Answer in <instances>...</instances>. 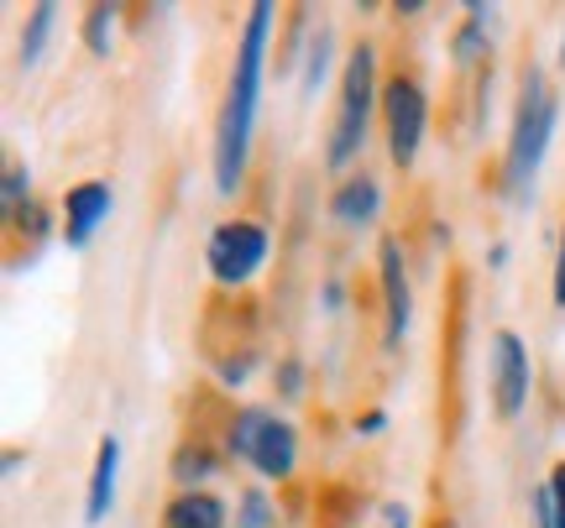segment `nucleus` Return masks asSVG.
<instances>
[{"instance_id": "1", "label": "nucleus", "mask_w": 565, "mask_h": 528, "mask_svg": "<svg viewBox=\"0 0 565 528\" xmlns=\"http://www.w3.org/2000/svg\"><path fill=\"white\" fill-rule=\"evenodd\" d=\"M267 32H273V6L257 0L246 11V32L225 79L221 121H215V188L236 194L246 179V158H252V126H257V100H263V58H267Z\"/></svg>"}, {"instance_id": "2", "label": "nucleus", "mask_w": 565, "mask_h": 528, "mask_svg": "<svg viewBox=\"0 0 565 528\" xmlns=\"http://www.w3.org/2000/svg\"><path fill=\"white\" fill-rule=\"evenodd\" d=\"M555 89L545 84L540 68H529L524 84H519V110H513V137H508V158H503V188L513 200H529L534 194V179H540V163L550 152V137H555Z\"/></svg>"}, {"instance_id": "3", "label": "nucleus", "mask_w": 565, "mask_h": 528, "mask_svg": "<svg viewBox=\"0 0 565 528\" xmlns=\"http://www.w3.org/2000/svg\"><path fill=\"white\" fill-rule=\"evenodd\" d=\"M372 105H377V58H372V47L362 42V47L345 58L341 110H335L330 152H324V163L335 168V173L356 163V152H362V142H366V126H372Z\"/></svg>"}, {"instance_id": "4", "label": "nucleus", "mask_w": 565, "mask_h": 528, "mask_svg": "<svg viewBox=\"0 0 565 528\" xmlns=\"http://www.w3.org/2000/svg\"><path fill=\"white\" fill-rule=\"evenodd\" d=\"M225 450L236 461H252L267 482H282L299 461V434H294V424H282L273 408H242L225 429Z\"/></svg>"}, {"instance_id": "5", "label": "nucleus", "mask_w": 565, "mask_h": 528, "mask_svg": "<svg viewBox=\"0 0 565 528\" xmlns=\"http://www.w3.org/2000/svg\"><path fill=\"white\" fill-rule=\"evenodd\" d=\"M210 272L225 288H242L246 278H257V267L267 262V230L257 220H221L210 230V251H204Z\"/></svg>"}, {"instance_id": "6", "label": "nucleus", "mask_w": 565, "mask_h": 528, "mask_svg": "<svg viewBox=\"0 0 565 528\" xmlns=\"http://www.w3.org/2000/svg\"><path fill=\"white\" fill-rule=\"evenodd\" d=\"M383 116H387V152H393V163L414 168V158H419V147H424V126H429V100H424V89L408 74L387 79Z\"/></svg>"}, {"instance_id": "7", "label": "nucleus", "mask_w": 565, "mask_h": 528, "mask_svg": "<svg viewBox=\"0 0 565 528\" xmlns=\"http://www.w3.org/2000/svg\"><path fill=\"white\" fill-rule=\"evenodd\" d=\"M492 398H498L503 419H519L529 403V346L513 330L492 335Z\"/></svg>"}, {"instance_id": "8", "label": "nucleus", "mask_w": 565, "mask_h": 528, "mask_svg": "<svg viewBox=\"0 0 565 528\" xmlns=\"http://www.w3.org/2000/svg\"><path fill=\"white\" fill-rule=\"evenodd\" d=\"M377 272H383V304H387V346H398L408 335V320H414V293H408L404 278V246L393 236L377 251Z\"/></svg>"}, {"instance_id": "9", "label": "nucleus", "mask_w": 565, "mask_h": 528, "mask_svg": "<svg viewBox=\"0 0 565 528\" xmlns=\"http://www.w3.org/2000/svg\"><path fill=\"white\" fill-rule=\"evenodd\" d=\"M105 215H110V183L89 179L79 188H68V200H63V241L89 246V236L100 230Z\"/></svg>"}, {"instance_id": "10", "label": "nucleus", "mask_w": 565, "mask_h": 528, "mask_svg": "<svg viewBox=\"0 0 565 528\" xmlns=\"http://www.w3.org/2000/svg\"><path fill=\"white\" fill-rule=\"evenodd\" d=\"M116 476H121V440L105 434L100 450H95V471H89V497H84V518L100 524L110 503H116Z\"/></svg>"}, {"instance_id": "11", "label": "nucleus", "mask_w": 565, "mask_h": 528, "mask_svg": "<svg viewBox=\"0 0 565 528\" xmlns=\"http://www.w3.org/2000/svg\"><path fill=\"white\" fill-rule=\"evenodd\" d=\"M162 528H225V503L215 492H179L162 513Z\"/></svg>"}, {"instance_id": "12", "label": "nucleus", "mask_w": 565, "mask_h": 528, "mask_svg": "<svg viewBox=\"0 0 565 528\" xmlns=\"http://www.w3.org/2000/svg\"><path fill=\"white\" fill-rule=\"evenodd\" d=\"M377 209H383V188L372 179H345L335 194H330V215L341 225H366L377 220Z\"/></svg>"}, {"instance_id": "13", "label": "nucleus", "mask_w": 565, "mask_h": 528, "mask_svg": "<svg viewBox=\"0 0 565 528\" xmlns=\"http://www.w3.org/2000/svg\"><path fill=\"white\" fill-rule=\"evenodd\" d=\"M221 471V461L204 450V440H194V445H183L179 455H173V482H183V487L194 492V482H210Z\"/></svg>"}, {"instance_id": "14", "label": "nucleus", "mask_w": 565, "mask_h": 528, "mask_svg": "<svg viewBox=\"0 0 565 528\" xmlns=\"http://www.w3.org/2000/svg\"><path fill=\"white\" fill-rule=\"evenodd\" d=\"M53 17H58V6H32V17H26V32H21V68H32L42 58V47L53 37Z\"/></svg>"}, {"instance_id": "15", "label": "nucleus", "mask_w": 565, "mask_h": 528, "mask_svg": "<svg viewBox=\"0 0 565 528\" xmlns=\"http://www.w3.org/2000/svg\"><path fill=\"white\" fill-rule=\"evenodd\" d=\"M0 200H6V215H21V209L32 204V183H26V168L21 163L6 168V188H0Z\"/></svg>"}, {"instance_id": "16", "label": "nucleus", "mask_w": 565, "mask_h": 528, "mask_svg": "<svg viewBox=\"0 0 565 528\" xmlns=\"http://www.w3.org/2000/svg\"><path fill=\"white\" fill-rule=\"evenodd\" d=\"M110 21H116V11L110 6H95L89 11V21H84V42H89V53H110Z\"/></svg>"}, {"instance_id": "17", "label": "nucleus", "mask_w": 565, "mask_h": 528, "mask_svg": "<svg viewBox=\"0 0 565 528\" xmlns=\"http://www.w3.org/2000/svg\"><path fill=\"white\" fill-rule=\"evenodd\" d=\"M236 524H242V528H267V524H273V508H267V497L257 487L242 492V513H236Z\"/></svg>"}, {"instance_id": "18", "label": "nucleus", "mask_w": 565, "mask_h": 528, "mask_svg": "<svg viewBox=\"0 0 565 528\" xmlns=\"http://www.w3.org/2000/svg\"><path fill=\"white\" fill-rule=\"evenodd\" d=\"M545 492H550V508H555V528H565V461L550 471Z\"/></svg>"}, {"instance_id": "19", "label": "nucleus", "mask_w": 565, "mask_h": 528, "mask_svg": "<svg viewBox=\"0 0 565 528\" xmlns=\"http://www.w3.org/2000/svg\"><path fill=\"white\" fill-rule=\"evenodd\" d=\"M324 63H330V32H320V37H315V53H309V89L324 79Z\"/></svg>"}, {"instance_id": "20", "label": "nucleus", "mask_w": 565, "mask_h": 528, "mask_svg": "<svg viewBox=\"0 0 565 528\" xmlns=\"http://www.w3.org/2000/svg\"><path fill=\"white\" fill-rule=\"evenodd\" d=\"M534 528H555V508H550V492H534Z\"/></svg>"}, {"instance_id": "21", "label": "nucleus", "mask_w": 565, "mask_h": 528, "mask_svg": "<svg viewBox=\"0 0 565 528\" xmlns=\"http://www.w3.org/2000/svg\"><path fill=\"white\" fill-rule=\"evenodd\" d=\"M383 528H408V508H404V503H387V508H383Z\"/></svg>"}, {"instance_id": "22", "label": "nucleus", "mask_w": 565, "mask_h": 528, "mask_svg": "<svg viewBox=\"0 0 565 528\" xmlns=\"http://www.w3.org/2000/svg\"><path fill=\"white\" fill-rule=\"evenodd\" d=\"M555 304L565 309V236H561V257H555Z\"/></svg>"}, {"instance_id": "23", "label": "nucleus", "mask_w": 565, "mask_h": 528, "mask_svg": "<svg viewBox=\"0 0 565 528\" xmlns=\"http://www.w3.org/2000/svg\"><path fill=\"white\" fill-rule=\"evenodd\" d=\"M282 392H299V362L282 366Z\"/></svg>"}, {"instance_id": "24", "label": "nucleus", "mask_w": 565, "mask_h": 528, "mask_svg": "<svg viewBox=\"0 0 565 528\" xmlns=\"http://www.w3.org/2000/svg\"><path fill=\"white\" fill-rule=\"evenodd\" d=\"M356 429H366V434H377V429H383V413H366V419H356Z\"/></svg>"}, {"instance_id": "25", "label": "nucleus", "mask_w": 565, "mask_h": 528, "mask_svg": "<svg viewBox=\"0 0 565 528\" xmlns=\"http://www.w3.org/2000/svg\"><path fill=\"white\" fill-rule=\"evenodd\" d=\"M561 63H565V42H561Z\"/></svg>"}]
</instances>
